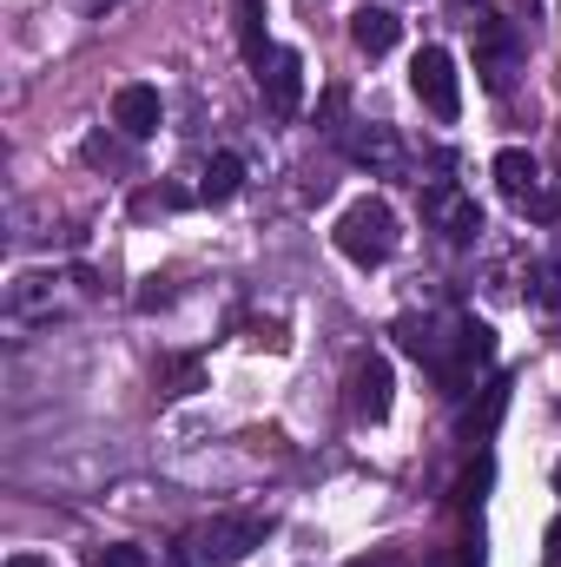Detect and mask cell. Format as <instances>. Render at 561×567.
<instances>
[{
	"instance_id": "obj_6",
	"label": "cell",
	"mask_w": 561,
	"mask_h": 567,
	"mask_svg": "<svg viewBox=\"0 0 561 567\" xmlns=\"http://www.w3.org/2000/svg\"><path fill=\"white\" fill-rule=\"evenodd\" d=\"M113 126H120L126 140H152V133L165 126V100H159V86L126 80V86L113 93Z\"/></svg>"
},
{
	"instance_id": "obj_19",
	"label": "cell",
	"mask_w": 561,
	"mask_h": 567,
	"mask_svg": "<svg viewBox=\"0 0 561 567\" xmlns=\"http://www.w3.org/2000/svg\"><path fill=\"white\" fill-rule=\"evenodd\" d=\"M159 303H172V290H165V284L152 278V284L140 290V310H159Z\"/></svg>"
},
{
	"instance_id": "obj_2",
	"label": "cell",
	"mask_w": 561,
	"mask_h": 567,
	"mask_svg": "<svg viewBox=\"0 0 561 567\" xmlns=\"http://www.w3.org/2000/svg\"><path fill=\"white\" fill-rule=\"evenodd\" d=\"M265 515H212L205 528H198V561L212 567H238L252 548H265Z\"/></svg>"
},
{
	"instance_id": "obj_8",
	"label": "cell",
	"mask_w": 561,
	"mask_h": 567,
	"mask_svg": "<svg viewBox=\"0 0 561 567\" xmlns=\"http://www.w3.org/2000/svg\"><path fill=\"white\" fill-rule=\"evenodd\" d=\"M496 185H502V198H516V205H529L536 192H542V165H536V152H522V145H509V152H496Z\"/></svg>"
},
{
	"instance_id": "obj_12",
	"label": "cell",
	"mask_w": 561,
	"mask_h": 567,
	"mask_svg": "<svg viewBox=\"0 0 561 567\" xmlns=\"http://www.w3.org/2000/svg\"><path fill=\"white\" fill-rule=\"evenodd\" d=\"M205 390V363L198 357H159V396H192Z\"/></svg>"
},
{
	"instance_id": "obj_10",
	"label": "cell",
	"mask_w": 561,
	"mask_h": 567,
	"mask_svg": "<svg viewBox=\"0 0 561 567\" xmlns=\"http://www.w3.org/2000/svg\"><path fill=\"white\" fill-rule=\"evenodd\" d=\"M245 192V158L238 152H212V165H205V178H198V198L205 205H232Z\"/></svg>"
},
{
	"instance_id": "obj_18",
	"label": "cell",
	"mask_w": 561,
	"mask_h": 567,
	"mask_svg": "<svg viewBox=\"0 0 561 567\" xmlns=\"http://www.w3.org/2000/svg\"><path fill=\"white\" fill-rule=\"evenodd\" d=\"M529 212H536V218H555V212H561V192H536V198H529Z\"/></svg>"
},
{
	"instance_id": "obj_3",
	"label": "cell",
	"mask_w": 561,
	"mask_h": 567,
	"mask_svg": "<svg viewBox=\"0 0 561 567\" xmlns=\"http://www.w3.org/2000/svg\"><path fill=\"white\" fill-rule=\"evenodd\" d=\"M410 86H417V100L429 106V120H456L462 113V86H456V60L442 53V47H422L417 60H410Z\"/></svg>"
},
{
	"instance_id": "obj_17",
	"label": "cell",
	"mask_w": 561,
	"mask_h": 567,
	"mask_svg": "<svg viewBox=\"0 0 561 567\" xmlns=\"http://www.w3.org/2000/svg\"><path fill=\"white\" fill-rule=\"evenodd\" d=\"M542 567H561V515L549 522V535H542Z\"/></svg>"
},
{
	"instance_id": "obj_7",
	"label": "cell",
	"mask_w": 561,
	"mask_h": 567,
	"mask_svg": "<svg viewBox=\"0 0 561 567\" xmlns=\"http://www.w3.org/2000/svg\"><path fill=\"white\" fill-rule=\"evenodd\" d=\"M390 396H397L390 363H384V357H364L357 377H350V410H357V423H384V416H390Z\"/></svg>"
},
{
	"instance_id": "obj_16",
	"label": "cell",
	"mask_w": 561,
	"mask_h": 567,
	"mask_svg": "<svg viewBox=\"0 0 561 567\" xmlns=\"http://www.w3.org/2000/svg\"><path fill=\"white\" fill-rule=\"evenodd\" d=\"M93 567H152V555L133 542H106V548H93Z\"/></svg>"
},
{
	"instance_id": "obj_5",
	"label": "cell",
	"mask_w": 561,
	"mask_h": 567,
	"mask_svg": "<svg viewBox=\"0 0 561 567\" xmlns=\"http://www.w3.org/2000/svg\"><path fill=\"white\" fill-rule=\"evenodd\" d=\"M516 66H522L516 27H509V20H482V33H476V73H482V86L502 93V86L516 80Z\"/></svg>"
},
{
	"instance_id": "obj_11",
	"label": "cell",
	"mask_w": 561,
	"mask_h": 567,
	"mask_svg": "<svg viewBox=\"0 0 561 567\" xmlns=\"http://www.w3.org/2000/svg\"><path fill=\"white\" fill-rule=\"evenodd\" d=\"M429 212L442 218V231H449L456 245H469V238L482 231V212H476V198H456L449 185H436V192H429Z\"/></svg>"
},
{
	"instance_id": "obj_20",
	"label": "cell",
	"mask_w": 561,
	"mask_h": 567,
	"mask_svg": "<svg viewBox=\"0 0 561 567\" xmlns=\"http://www.w3.org/2000/svg\"><path fill=\"white\" fill-rule=\"evenodd\" d=\"M7 567H47V561H40V555H13Z\"/></svg>"
},
{
	"instance_id": "obj_13",
	"label": "cell",
	"mask_w": 561,
	"mask_h": 567,
	"mask_svg": "<svg viewBox=\"0 0 561 567\" xmlns=\"http://www.w3.org/2000/svg\"><path fill=\"white\" fill-rule=\"evenodd\" d=\"M238 53L252 60V66H265V0H238Z\"/></svg>"
},
{
	"instance_id": "obj_21",
	"label": "cell",
	"mask_w": 561,
	"mask_h": 567,
	"mask_svg": "<svg viewBox=\"0 0 561 567\" xmlns=\"http://www.w3.org/2000/svg\"><path fill=\"white\" fill-rule=\"evenodd\" d=\"M555 495H561V462H555Z\"/></svg>"
},
{
	"instance_id": "obj_9",
	"label": "cell",
	"mask_w": 561,
	"mask_h": 567,
	"mask_svg": "<svg viewBox=\"0 0 561 567\" xmlns=\"http://www.w3.org/2000/svg\"><path fill=\"white\" fill-rule=\"evenodd\" d=\"M350 40H357L364 53H390V47L404 40V20H397L390 7H357V13H350Z\"/></svg>"
},
{
	"instance_id": "obj_15",
	"label": "cell",
	"mask_w": 561,
	"mask_h": 567,
	"mask_svg": "<svg viewBox=\"0 0 561 567\" xmlns=\"http://www.w3.org/2000/svg\"><path fill=\"white\" fill-rule=\"evenodd\" d=\"M80 152H86V165H113V172H133V152H126L120 140H106V133H93V140L80 145Z\"/></svg>"
},
{
	"instance_id": "obj_14",
	"label": "cell",
	"mask_w": 561,
	"mask_h": 567,
	"mask_svg": "<svg viewBox=\"0 0 561 567\" xmlns=\"http://www.w3.org/2000/svg\"><path fill=\"white\" fill-rule=\"evenodd\" d=\"M350 158H357V165H384V172H390V165H397V140H390V126L357 133V140H350Z\"/></svg>"
},
{
	"instance_id": "obj_1",
	"label": "cell",
	"mask_w": 561,
	"mask_h": 567,
	"mask_svg": "<svg viewBox=\"0 0 561 567\" xmlns=\"http://www.w3.org/2000/svg\"><path fill=\"white\" fill-rule=\"evenodd\" d=\"M330 238H337V251H344L350 265H364V271H370V265H390V258H397V245H404L397 212H390L384 198H357V205L337 218V231H330Z\"/></svg>"
},
{
	"instance_id": "obj_4",
	"label": "cell",
	"mask_w": 561,
	"mask_h": 567,
	"mask_svg": "<svg viewBox=\"0 0 561 567\" xmlns=\"http://www.w3.org/2000/svg\"><path fill=\"white\" fill-rule=\"evenodd\" d=\"M258 86H265L272 120H297V106H304V53L297 47H272L265 66H258Z\"/></svg>"
}]
</instances>
